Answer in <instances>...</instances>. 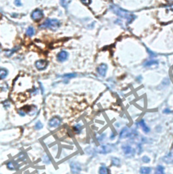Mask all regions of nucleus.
Returning <instances> with one entry per match:
<instances>
[{
  "label": "nucleus",
  "instance_id": "1",
  "mask_svg": "<svg viewBox=\"0 0 173 174\" xmlns=\"http://www.w3.org/2000/svg\"><path fill=\"white\" fill-rule=\"evenodd\" d=\"M110 8H111L112 11L113 12L114 14H116L117 16L126 19L128 23L132 22L136 18L134 14L130 13L129 12L127 11V10H124L120 8V7L115 6V5H112L110 6Z\"/></svg>",
  "mask_w": 173,
  "mask_h": 174
},
{
  "label": "nucleus",
  "instance_id": "2",
  "mask_svg": "<svg viewBox=\"0 0 173 174\" xmlns=\"http://www.w3.org/2000/svg\"><path fill=\"white\" fill-rule=\"evenodd\" d=\"M60 26V21L57 19H47L41 25L40 28H41V29H51L55 30V29H58Z\"/></svg>",
  "mask_w": 173,
  "mask_h": 174
},
{
  "label": "nucleus",
  "instance_id": "3",
  "mask_svg": "<svg viewBox=\"0 0 173 174\" xmlns=\"http://www.w3.org/2000/svg\"><path fill=\"white\" fill-rule=\"evenodd\" d=\"M43 12L41 10H35L31 14V18L33 20H35V21L41 20L43 18Z\"/></svg>",
  "mask_w": 173,
  "mask_h": 174
},
{
  "label": "nucleus",
  "instance_id": "4",
  "mask_svg": "<svg viewBox=\"0 0 173 174\" xmlns=\"http://www.w3.org/2000/svg\"><path fill=\"white\" fill-rule=\"evenodd\" d=\"M60 123H61V119L58 117H54L49 120L48 125L50 127L56 128L60 125Z\"/></svg>",
  "mask_w": 173,
  "mask_h": 174
},
{
  "label": "nucleus",
  "instance_id": "5",
  "mask_svg": "<svg viewBox=\"0 0 173 174\" xmlns=\"http://www.w3.org/2000/svg\"><path fill=\"white\" fill-rule=\"evenodd\" d=\"M70 169L72 173L73 174H79L81 171L80 165L76 162H72L70 163Z\"/></svg>",
  "mask_w": 173,
  "mask_h": 174
},
{
  "label": "nucleus",
  "instance_id": "6",
  "mask_svg": "<svg viewBox=\"0 0 173 174\" xmlns=\"http://www.w3.org/2000/svg\"><path fill=\"white\" fill-rule=\"evenodd\" d=\"M47 66V62L46 60H37L35 63V67L39 71H43L46 69Z\"/></svg>",
  "mask_w": 173,
  "mask_h": 174
},
{
  "label": "nucleus",
  "instance_id": "7",
  "mask_svg": "<svg viewBox=\"0 0 173 174\" xmlns=\"http://www.w3.org/2000/svg\"><path fill=\"white\" fill-rule=\"evenodd\" d=\"M107 70H108V66L106 64H101V65L98 67L97 71L100 76L105 77L106 74Z\"/></svg>",
  "mask_w": 173,
  "mask_h": 174
},
{
  "label": "nucleus",
  "instance_id": "8",
  "mask_svg": "<svg viewBox=\"0 0 173 174\" xmlns=\"http://www.w3.org/2000/svg\"><path fill=\"white\" fill-rule=\"evenodd\" d=\"M68 57V54L66 51H61L57 55V59L58 61H60L61 63L66 61Z\"/></svg>",
  "mask_w": 173,
  "mask_h": 174
},
{
  "label": "nucleus",
  "instance_id": "9",
  "mask_svg": "<svg viewBox=\"0 0 173 174\" xmlns=\"http://www.w3.org/2000/svg\"><path fill=\"white\" fill-rule=\"evenodd\" d=\"M131 131L129 130L128 127H124L123 128L120 133V138H125L127 137H129L131 136Z\"/></svg>",
  "mask_w": 173,
  "mask_h": 174
},
{
  "label": "nucleus",
  "instance_id": "10",
  "mask_svg": "<svg viewBox=\"0 0 173 174\" xmlns=\"http://www.w3.org/2000/svg\"><path fill=\"white\" fill-rule=\"evenodd\" d=\"M122 150L123 152L126 155H129V154H131L133 152V148H131V146L130 145H128V144H125V145L122 146Z\"/></svg>",
  "mask_w": 173,
  "mask_h": 174
},
{
  "label": "nucleus",
  "instance_id": "11",
  "mask_svg": "<svg viewBox=\"0 0 173 174\" xmlns=\"http://www.w3.org/2000/svg\"><path fill=\"white\" fill-rule=\"evenodd\" d=\"M139 123L140 126L141 127L143 131L145 133H149V132H150L149 127L146 125V123H145V121L143 120V119H141V120L140 121Z\"/></svg>",
  "mask_w": 173,
  "mask_h": 174
},
{
  "label": "nucleus",
  "instance_id": "12",
  "mask_svg": "<svg viewBox=\"0 0 173 174\" xmlns=\"http://www.w3.org/2000/svg\"><path fill=\"white\" fill-rule=\"evenodd\" d=\"M151 168L148 167H141L140 168V173L141 174H149L151 173Z\"/></svg>",
  "mask_w": 173,
  "mask_h": 174
},
{
  "label": "nucleus",
  "instance_id": "13",
  "mask_svg": "<svg viewBox=\"0 0 173 174\" xmlns=\"http://www.w3.org/2000/svg\"><path fill=\"white\" fill-rule=\"evenodd\" d=\"M163 160L165 163H173V154L170 153L169 154L166 155V156H164Z\"/></svg>",
  "mask_w": 173,
  "mask_h": 174
},
{
  "label": "nucleus",
  "instance_id": "14",
  "mask_svg": "<svg viewBox=\"0 0 173 174\" xmlns=\"http://www.w3.org/2000/svg\"><path fill=\"white\" fill-rule=\"evenodd\" d=\"M154 174H165L164 167L162 165H158L156 167V169H155Z\"/></svg>",
  "mask_w": 173,
  "mask_h": 174
},
{
  "label": "nucleus",
  "instance_id": "15",
  "mask_svg": "<svg viewBox=\"0 0 173 174\" xmlns=\"http://www.w3.org/2000/svg\"><path fill=\"white\" fill-rule=\"evenodd\" d=\"M158 64V62L157 61V60H149V61H147V62H145V63H144V67H151V66H152V65H157Z\"/></svg>",
  "mask_w": 173,
  "mask_h": 174
},
{
  "label": "nucleus",
  "instance_id": "16",
  "mask_svg": "<svg viewBox=\"0 0 173 174\" xmlns=\"http://www.w3.org/2000/svg\"><path fill=\"white\" fill-rule=\"evenodd\" d=\"M8 75V71L6 69H0V78L5 79Z\"/></svg>",
  "mask_w": 173,
  "mask_h": 174
},
{
  "label": "nucleus",
  "instance_id": "17",
  "mask_svg": "<svg viewBox=\"0 0 173 174\" xmlns=\"http://www.w3.org/2000/svg\"><path fill=\"white\" fill-rule=\"evenodd\" d=\"M99 174H109L108 169L104 165L100 167V169H99Z\"/></svg>",
  "mask_w": 173,
  "mask_h": 174
},
{
  "label": "nucleus",
  "instance_id": "18",
  "mask_svg": "<svg viewBox=\"0 0 173 174\" xmlns=\"http://www.w3.org/2000/svg\"><path fill=\"white\" fill-rule=\"evenodd\" d=\"M26 34L27 35H28L29 37H32L35 34V29H34L33 27H29L28 29H27V31H26Z\"/></svg>",
  "mask_w": 173,
  "mask_h": 174
},
{
  "label": "nucleus",
  "instance_id": "19",
  "mask_svg": "<svg viewBox=\"0 0 173 174\" xmlns=\"http://www.w3.org/2000/svg\"><path fill=\"white\" fill-rule=\"evenodd\" d=\"M112 164L114 166H117L118 167L120 164V161L119 158H116V157H114V158H112Z\"/></svg>",
  "mask_w": 173,
  "mask_h": 174
},
{
  "label": "nucleus",
  "instance_id": "20",
  "mask_svg": "<svg viewBox=\"0 0 173 174\" xmlns=\"http://www.w3.org/2000/svg\"><path fill=\"white\" fill-rule=\"evenodd\" d=\"M20 47H14L13 49H12V50H10V51H8V52L6 53V56H8V57H10V56L12 55V54L15 52V51H16L17 50H18V49H19Z\"/></svg>",
  "mask_w": 173,
  "mask_h": 174
},
{
  "label": "nucleus",
  "instance_id": "21",
  "mask_svg": "<svg viewBox=\"0 0 173 174\" xmlns=\"http://www.w3.org/2000/svg\"><path fill=\"white\" fill-rule=\"evenodd\" d=\"M7 167L10 170H15L16 169V165H14V163L12 162H9L7 163Z\"/></svg>",
  "mask_w": 173,
  "mask_h": 174
},
{
  "label": "nucleus",
  "instance_id": "22",
  "mask_svg": "<svg viewBox=\"0 0 173 174\" xmlns=\"http://www.w3.org/2000/svg\"><path fill=\"white\" fill-rule=\"evenodd\" d=\"M76 76V74L75 73H70V74H65L64 75L61 76L63 78H66V79H70L73 78V77H75Z\"/></svg>",
  "mask_w": 173,
  "mask_h": 174
},
{
  "label": "nucleus",
  "instance_id": "23",
  "mask_svg": "<svg viewBox=\"0 0 173 174\" xmlns=\"http://www.w3.org/2000/svg\"><path fill=\"white\" fill-rule=\"evenodd\" d=\"M43 128V124L41 123V121H38L35 125V129L37 130H39Z\"/></svg>",
  "mask_w": 173,
  "mask_h": 174
},
{
  "label": "nucleus",
  "instance_id": "24",
  "mask_svg": "<svg viewBox=\"0 0 173 174\" xmlns=\"http://www.w3.org/2000/svg\"><path fill=\"white\" fill-rule=\"evenodd\" d=\"M74 129L76 133H80V130H81V125L80 124H77V125L74 126Z\"/></svg>",
  "mask_w": 173,
  "mask_h": 174
},
{
  "label": "nucleus",
  "instance_id": "25",
  "mask_svg": "<svg viewBox=\"0 0 173 174\" xmlns=\"http://www.w3.org/2000/svg\"><path fill=\"white\" fill-rule=\"evenodd\" d=\"M142 161L145 163H148L150 162V158L147 156H143L142 157Z\"/></svg>",
  "mask_w": 173,
  "mask_h": 174
},
{
  "label": "nucleus",
  "instance_id": "26",
  "mask_svg": "<svg viewBox=\"0 0 173 174\" xmlns=\"http://www.w3.org/2000/svg\"><path fill=\"white\" fill-rule=\"evenodd\" d=\"M60 2H61V4L63 7H66L67 6V4H68V1L67 0H60Z\"/></svg>",
  "mask_w": 173,
  "mask_h": 174
},
{
  "label": "nucleus",
  "instance_id": "27",
  "mask_svg": "<svg viewBox=\"0 0 173 174\" xmlns=\"http://www.w3.org/2000/svg\"><path fill=\"white\" fill-rule=\"evenodd\" d=\"M43 161H44V163H46V164H48V163H50V159H49L47 155H45V156H44V160H43Z\"/></svg>",
  "mask_w": 173,
  "mask_h": 174
},
{
  "label": "nucleus",
  "instance_id": "28",
  "mask_svg": "<svg viewBox=\"0 0 173 174\" xmlns=\"http://www.w3.org/2000/svg\"><path fill=\"white\" fill-rule=\"evenodd\" d=\"M4 106L5 107V108H8L10 106V103L9 101H6L4 102Z\"/></svg>",
  "mask_w": 173,
  "mask_h": 174
},
{
  "label": "nucleus",
  "instance_id": "29",
  "mask_svg": "<svg viewBox=\"0 0 173 174\" xmlns=\"http://www.w3.org/2000/svg\"><path fill=\"white\" fill-rule=\"evenodd\" d=\"M18 113L19 114H20L21 117H25V114H26V112H25V110H19L18 111Z\"/></svg>",
  "mask_w": 173,
  "mask_h": 174
},
{
  "label": "nucleus",
  "instance_id": "30",
  "mask_svg": "<svg viewBox=\"0 0 173 174\" xmlns=\"http://www.w3.org/2000/svg\"><path fill=\"white\" fill-rule=\"evenodd\" d=\"M14 4H15L16 6H22L21 0H14Z\"/></svg>",
  "mask_w": 173,
  "mask_h": 174
},
{
  "label": "nucleus",
  "instance_id": "31",
  "mask_svg": "<svg viewBox=\"0 0 173 174\" xmlns=\"http://www.w3.org/2000/svg\"><path fill=\"white\" fill-rule=\"evenodd\" d=\"M80 2H81L83 4L87 6V5H89V4H90L91 0H80Z\"/></svg>",
  "mask_w": 173,
  "mask_h": 174
},
{
  "label": "nucleus",
  "instance_id": "32",
  "mask_svg": "<svg viewBox=\"0 0 173 174\" xmlns=\"http://www.w3.org/2000/svg\"><path fill=\"white\" fill-rule=\"evenodd\" d=\"M170 112L171 111L170 110V109H168V108H166V109L164 110L163 112H164V113H165V114H168V113H170Z\"/></svg>",
  "mask_w": 173,
  "mask_h": 174
},
{
  "label": "nucleus",
  "instance_id": "33",
  "mask_svg": "<svg viewBox=\"0 0 173 174\" xmlns=\"http://www.w3.org/2000/svg\"><path fill=\"white\" fill-rule=\"evenodd\" d=\"M166 1L169 3H172L173 2V0H166Z\"/></svg>",
  "mask_w": 173,
  "mask_h": 174
},
{
  "label": "nucleus",
  "instance_id": "34",
  "mask_svg": "<svg viewBox=\"0 0 173 174\" xmlns=\"http://www.w3.org/2000/svg\"><path fill=\"white\" fill-rule=\"evenodd\" d=\"M172 68H173V67H172Z\"/></svg>",
  "mask_w": 173,
  "mask_h": 174
}]
</instances>
